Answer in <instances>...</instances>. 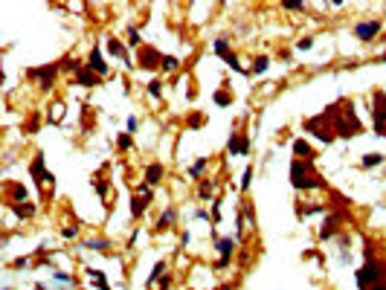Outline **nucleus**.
<instances>
[{"label":"nucleus","mask_w":386,"mask_h":290,"mask_svg":"<svg viewBox=\"0 0 386 290\" xmlns=\"http://www.w3.org/2000/svg\"><path fill=\"white\" fill-rule=\"evenodd\" d=\"M354 279H357V288L360 290H369L372 285L386 282V261H381V258H366V264L354 273Z\"/></svg>","instance_id":"obj_1"},{"label":"nucleus","mask_w":386,"mask_h":290,"mask_svg":"<svg viewBox=\"0 0 386 290\" xmlns=\"http://www.w3.org/2000/svg\"><path fill=\"white\" fill-rule=\"evenodd\" d=\"M360 134V122H357V116H354L352 104H346V113H334V137H357Z\"/></svg>","instance_id":"obj_2"},{"label":"nucleus","mask_w":386,"mask_h":290,"mask_svg":"<svg viewBox=\"0 0 386 290\" xmlns=\"http://www.w3.org/2000/svg\"><path fill=\"white\" fill-rule=\"evenodd\" d=\"M311 169H314V160H293L290 163V186L293 189H308L311 186Z\"/></svg>","instance_id":"obj_3"},{"label":"nucleus","mask_w":386,"mask_h":290,"mask_svg":"<svg viewBox=\"0 0 386 290\" xmlns=\"http://www.w3.org/2000/svg\"><path fill=\"white\" fill-rule=\"evenodd\" d=\"M372 102H375V110H372V116H375V134L386 137V93L384 90H375L372 93Z\"/></svg>","instance_id":"obj_4"},{"label":"nucleus","mask_w":386,"mask_h":290,"mask_svg":"<svg viewBox=\"0 0 386 290\" xmlns=\"http://www.w3.org/2000/svg\"><path fill=\"white\" fill-rule=\"evenodd\" d=\"M319 122H322L319 116H317V119H308V122H305V131H311L322 145H331V142H334V131H331V128H325V125H319Z\"/></svg>","instance_id":"obj_5"},{"label":"nucleus","mask_w":386,"mask_h":290,"mask_svg":"<svg viewBox=\"0 0 386 290\" xmlns=\"http://www.w3.org/2000/svg\"><path fill=\"white\" fill-rule=\"evenodd\" d=\"M227 148H230L233 157H247V154H250V139L244 137V134H230Z\"/></svg>","instance_id":"obj_6"},{"label":"nucleus","mask_w":386,"mask_h":290,"mask_svg":"<svg viewBox=\"0 0 386 290\" xmlns=\"http://www.w3.org/2000/svg\"><path fill=\"white\" fill-rule=\"evenodd\" d=\"M160 64H163V55L154 50V47H142L139 50V67L154 70V67H160Z\"/></svg>","instance_id":"obj_7"},{"label":"nucleus","mask_w":386,"mask_h":290,"mask_svg":"<svg viewBox=\"0 0 386 290\" xmlns=\"http://www.w3.org/2000/svg\"><path fill=\"white\" fill-rule=\"evenodd\" d=\"M378 32H381V20H369V23H357V26H354L357 41H372Z\"/></svg>","instance_id":"obj_8"},{"label":"nucleus","mask_w":386,"mask_h":290,"mask_svg":"<svg viewBox=\"0 0 386 290\" xmlns=\"http://www.w3.org/2000/svg\"><path fill=\"white\" fill-rule=\"evenodd\" d=\"M29 171H32V177L41 183V186H44V183H52V174L44 169V154H38V157L32 160V169Z\"/></svg>","instance_id":"obj_9"},{"label":"nucleus","mask_w":386,"mask_h":290,"mask_svg":"<svg viewBox=\"0 0 386 290\" xmlns=\"http://www.w3.org/2000/svg\"><path fill=\"white\" fill-rule=\"evenodd\" d=\"M105 47H108V52H111V55H119V58H122L128 67H134V64H131V55H128V50L122 47V41H117V38H105Z\"/></svg>","instance_id":"obj_10"},{"label":"nucleus","mask_w":386,"mask_h":290,"mask_svg":"<svg viewBox=\"0 0 386 290\" xmlns=\"http://www.w3.org/2000/svg\"><path fill=\"white\" fill-rule=\"evenodd\" d=\"M55 73H58V64H50V67H35V70H29V76H32V79H41V82H44V87H50V85H52Z\"/></svg>","instance_id":"obj_11"},{"label":"nucleus","mask_w":386,"mask_h":290,"mask_svg":"<svg viewBox=\"0 0 386 290\" xmlns=\"http://www.w3.org/2000/svg\"><path fill=\"white\" fill-rule=\"evenodd\" d=\"M215 247H218V253H221L218 261L230 264V258L235 256V238H218V241H215Z\"/></svg>","instance_id":"obj_12"},{"label":"nucleus","mask_w":386,"mask_h":290,"mask_svg":"<svg viewBox=\"0 0 386 290\" xmlns=\"http://www.w3.org/2000/svg\"><path fill=\"white\" fill-rule=\"evenodd\" d=\"M340 223H343V215H331V218L325 221V226L319 229V238H322V241H331L337 235V229H340Z\"/></svg>","instance_id":"obj_13"},{"label":"nucleus","mask_w":386,"mask_h":290,"mask_svg":"<svg viewBox=\"0 0 386 290\" xmlns=\"http://www.w3.org/2000/svg\"><path fill=\"white\" fill-rule=\"evenodd\" d=\"M87 67L93 70L96 76H108V64H105V58H102L99 47H93V52H90V61H87Z\"/></svg>","instance_id":"obj_14"},{"label":"nucleus","mask_w":386,"mask_h":290,"mask_svg":"<svg viewBox=\"0 0 386 290\" xmlns=\"http://www.w3.org/2000/svg\"><path fill=\"white\" fill-rule=\"evenodd\" d=\"M163 174H166V171H163V166H160V163H151V166L145 169V183H148V186H160Z\"/></svg>","instance_id":"obj_15"},{"label":"nucleus","mask_w":386,"mask_h":290,"mask_svg":"<svg viewBox=\"0 0 386 290\" xmlns=\"http://www.w3.org/2000/svg\"><path fill=\"white\" fill-rule=\"evenodd\" d=\"M76 82H79L82 87H96L99 76H96V73H93L90 67H84V70H79V73H76Z\"/></svg>","instance_id":"obj_16"},{"label":"nucleus","mask_w":386,"mask_h":290,"mask_svg":"<svg viewBox=\"0 0 386 290\" xmlns=\"http://www.w3.org/2000/svg\"><path fill=\"white\" fill-rule=\"evenodd\" d=\"M174 221H177V209H166V212L160 215V221H157V229H163V232H166V229L174 226Z\"/></svg>","instance_id":"obj_17"},{"label":"nucleus","mask_w":386,"mask_h":290,"mask_svg":"<svg viewBox=\"0 0 386 290\" xmlns=\"http://www.w3.org/2000/svg\"><path fill=\"white\" fill-rule=\"evenodd\" d=\"M84 250H96V253H108V250H111V241H108V238H87V241H84Z\"/></svg>","instance_id":"obj_18"},{"label":"nucleus","mask_w":386,"mask_h":290,"mask_svg":"<svg viewBox=\"0 0 386 290\" xmlns=\"http://www.w3.org/2000/svg\"><path fill=\"white\" fill-rule=\"evenodd\" d=\"M145 209H148V200L139 197V194H134V200H131V215H134V218H142Z\"/></svg>","instance_id":"obj_19"},{"label":"nucleus","mask_w":386,"mask_h":290,"mask_svg":"<svg viewBox=\"0 0 386 290\" xmlns=\"http://www.w3.org/2000/svg\"><path fill=\"white\" fill-rule=\"evenodd\" d=\"M293 154L302 157V160H314V151L308 148V142H302V139H293Z\"/></svg>","instance_id":"obj_20"},{"label":"nucleus","mask_w":386,"mask_h":290,"mask_svg":"<svg viewBox=\"0 0 386 290\" xmlns=\"http://www.w3.org/2000/svg\"><path fill=\"white\" fill-rule=\"evenodd\" d=\"M128 47H131V50H142V35H139L136 26L128 29Z\"/></svg>","instance_id":"obj_21"},{"label":"nucleus","mask_w":386,"mask_h":290,"mask_svg":"<svg viewBox=\"0 0 386 290\" xmlns=\"http://www.w3.org/2000/svg\"><path fill=\"white\" fill-rule=\"evenodd\" d=\"M198 194H201V200H212V194H215V183H212V180H203L201 186H198Z\"/></svg>","instance_id":"obj_22"},{"label":"nucleus","mask_w":386,"mask_h":290,"mask_svg":"<svg viewBox=\"0 0 386 290\" xmlns=\"http://www.w3.org/2000/svg\"><path fill=\"white\" fill-rule=\"evenodd\" d=\"M163 276H166V261H157V264H154V270H151V276H148V285H157Z\"/></svg>","instance_id":"obj_23"},{"label":"nucleus","mask_w":386,"mask_h":290,"mask_svg":"<svg viewBox=\"0 0 386 290\" xmlns=\"http://www.w3.org/2000/svg\"><path fill=\"white\" fill-rule=\"evenodd\" d=\"M12 209H15L17 218H32V215H35V206L32 203H15Z\"/></svg>","instance_id":"obj_24"},{"label":"nucleus","mask_w":386,"mask_h":290,"mask_svg":"<svg viewBox=\"0 0 386 290\" xmlns=\"http://www.w3.org/2000/svg\"><path fill=\"white\" fill-rule=\"evenodd\" d=\"M267 67H270V58H267V55H258V58L253 61V70H250V76H253V73L258 76V73H264V70H267Z\"/></svg>","instance_id":"obj_25"},{"label":"nucleus","mask_w":386,"mask_h":290,"mask_svg":"<svg viewBox=\"0 0 386 290\" xmlns=\"http://www.w3.org/2000/svg\"><path fill=\"white\" fill-rule=\"evenodd\" d=\"M360 163H363V169H375V166H381V163H384V154H366Z\"/></svg>","instance_id":"obj_26"},{"label":"nucleus","mask_w":386,"mask_h":290,"mask_svg":"<svg viewBox=\"0 0 386 290\" xmlns=\"http://www.w3.org/2000/svg\"><path fill=\"white\" fill-rule=\"evenodd\" d=\"M212 47H215V52H218L221 58H227V55H230V44H227V38H215V44H212Z\"/></svg>","instance_id":"obj_27"},{"label":"nucleus","mask_w":386,"mask_h":290,"mask_svg":"<svg viewBox=\"0 0 386 290\" xmlns=\"http://www.w3.org/2000/svg\"><path fill=\"white\" fill-rule=\"evenodd\" d=\"M52 282H55V285H67V288H73V276L61 273V270H55V273H52Z\"/></svg>","instance_id":"obj_28"},{"label":"nucleus","mask_w":386,"mask_h":290,"mask_svg":"<svg viewBox=\"0 0 386 290\" xmlns=\"http://www.w3.org/2000/svg\"><path fill=\"white\" fill-rule=\"evenodd\" d=\"M296 212H299V215H325L328 209H325V206H302V209H296Z\"/></svg>","instance_id":"obj_29"},{"label":"nucleus","mask_w":386,"mask_h":290,"mask_svg":"<svg viewBox=\"0 0 386 290\" xmlns=\"http://www.w3.org/2000/svg\"><path fill=\"white\" fill-rule=\"evenodd\" d=\"M160 67L168 70V73H174V70L180 67V64H177V58H174V55H163V64H160Z\"/></svg>","instance_id":"obj_30"},{"label":"nucleus","mask_w":386,"mask_h":290,"mask_svg":"<svg viewBox=\"0 0 386 290\" xmlns=\"http://www.w3.org/2000/svg\"><path fill=\"white\" fill-rule=\"evenodd\" d=\"M203 169H206V157H201L198 163H192V169H189V174H192V177H201V174H203Z\"/></svg>","instance_id":"obj_31"},{"label":"nucleus","mask_w":386,"mask_h":290,"mask_svg":"<svg viewBox=\"0 0 386 290\" xmlns=\"http://www.w3.org/2000/svg\"><path fill=\"white\" fill-rule=\"evenodd\" d=\"M117 145H119V151H128V148L134 145V137H131V134H122V137L117 139Z\"/></svg>","instance_id":"obj_32"},{"label":"nucleus","mask_w":386,"mask_h":290,"mask_svg":"<svg viewBox=\"0 0 386 290\" xmlns=\"http://www.w3.org/2000/svg\"><path fill=\"white\" fill-rule=\"evenodd\" d=\"M148 96H151V99H160V96H163V85H160L157 79L148 85Z\"/></svg>","instance_id":"obj_33"},{"label":"nucleus","mask_w":386,"mask_h":290,"mask_svg":"<svg viewBox=\"0 0 386 290\" xmlns=\"http://www.w3.org/2000/svg\"><path fill=\"white\" fill-rule=\"evenodd\" d=\"M76 235H79V226H64L61 229V238H67V241H73Z\"/></svg>","instance_id":"obj_34"},{"label":"nucleus","mask_w":386,"mask_h":290,"mask_svg":"<svg viewBox=\"0 0 386 290\" xmlns=\"http://www.w3.org/2000/svg\"><path fill=\"white\" fill-rule=\"evenodd\" d=\"M250 180H253V166L244 169V177H241V189H250Z\"/></svg>","instance_id":"obj_35"},{"label":"nucleus","mask_w":386,"mask_h":290,"mask_svg":"<svg viewBox=\"0 0 386 290\" xmlns=\"http://www.w3.org/2000/svg\"><path fill=\"white\" fill-rule=\"evenodd\" d=\"M314 47V38H302V41H296V50H311Z\"/></svg>","instance_id":"obj_36"},{"label":"nucleus","mask_w":386,"mask_h":290,"mask_svg":"<svg viewBox=\"0 0 386 290\" xmlns=\"http://www.w3.org/2000/svg\"><path fill=\"white\" fill-rule=\"evenodd\" d=\"M215 104H221V107H224V104H230V96H227L224 90H221V93H215Z\"/></svg>","instance_id":"obj_37"},{"label":"nucleus","mask_w":386,"mask_h":290,"mask_svg":"<svg viewBox=\"0 0 386 290\" xmlns=\"http://www.w3.org/2000/svg\"><path fill=\"white\" fill-rule=\"evenodd\" d=\"M212 221H221V200H212Z\"/></svg>","instance_id":"obj_38"},{"label":"nucleus","mask_w":386,"mask_h":290,"mask_svg":"<svg viewBox=\"0 0 386 290\" xmlns=\"http://www.w3.org/2000/svg\"><path fill=\"white\" fill-rule=\"evenodd\" d=\"M61 110H64V107H61V104H55V107L50 110V119H52V122H58V119H61Z\"/></svg>","instance_id":"obj_39"},{"label":"nucleus","mask_w":386,"mask_h":290,"mask_svg":"<svg viewBox=\"0 0 386 290\" xmlns=\"http://www.w3.org/2000/svg\"><path fill=\"white\" fill-rule=\"evenodd\" d=\"M201 125H203V116H201V113H195V116L189 119V128H201Z\"/></svg>","instance_id":"obj_40"},{"label":"nucleus","mask_w":386,"mask_h":290,"mask_svg":"<svg viewBox=\"0 0 386 290\" xmlns=\"http://www.w3.org/2000/svg\"><path fill=\"white\" fill-rule=\"evenodd\" d=\"M23 197H26V189H23V186H15V200H17V203H23Z\"/></svg>","instance_id":"obj_41"},{"label":"nucleus","mask_w":386,"mask_h":290,"mask_svg":"<svg viewBox=\"0 0 386 290\" xmlns=\"http://www.w3.org/2000/svg\"><path fill=\"white\" fill-rule=\"evenodd\" d=\"M96 192L105 197V194H108V183H105V180H96Z\"/></svg>","instance_id":"obj_42"},{"label":"nucleus","mask_w":386,"mask_h":290,"mask_svg":"<svg viewBox=\"0 0 386 290\" xmlns=\"http://www.w3.org/2000/svg\"><path fill=\"white\" fill-rule=\"evenodd\" d=\"M168 285H171V276H163V279H160V290H168Z\"/></svg>","instance_id":"obj_43"},{"label":"nucleus","mask_w":386,"mask_h":290,"mask_svg":"<svg viewBox=\"0 0 386 290\" xmlns=\"http://www.w3.org/2000/svg\"><path fill=\"white\" fill-rule=\"evenodd\" d=\"M136 125H139V122H136V116H128V134H131V131H136Z\"/></svg>","instance_id":"obj_44"},{"label":"nucleus","mask_w":386,"mask_h":290,"mask_svg":"<svg viewBox=\"0 0 386 290\" xmlns=\"http://www.w3.org/2000/svg\"><path fill=\"white\" fill-rule=\"evenodd\" d=\"M285 9H290V12H296V9H302V3H293V0H290V3H285Z\"/></svg>","instance_id":"obj_45"},{"label":"nucleus","mask_w":386,"mask_h":290,"mask_svg":"<svg viewBox=\"0 0 386 290\" xmlns=\"http://www.w3.org/2000/svg\"><path fill=\"white\" fill-rule=\"evenodd\" d=\"M15 267H17V270H23V267H29V261H26V258H17Z\"/></svg>","instance_id":"obj_46"},{"label":"nucleus","mask_w":386,"mask_h":290,"mask_svg":"<svg viewBox=\"0 0 386 290\" xmlns=\"http://www.w3.org/2000/svg\"><path fill=\"white\" fill-rule=\"evenodd\" d=\"M195 218H198V221H206V209H195Z\"/></svg>","instance_id":"obj_47"},{"label":"nucleus","mask_w":386,"mask_h":290,"mask_svg":"<svg viewBox=\"0 0 386 290\" xmlns=\"http://www.w3.org/2000/svg\"><path fill=\"white\" fill-rule=\"evenodd\" d=\"M369 290H386V282H381V285H372Z\"/></svg>","instance_id":"obj_48"},{"label":"nucleus","mask_w":386,"mask_h":290,"mask_svg":"<svg viewBox=\"0 0 386 290\" xmlns=\"http://www.w3.org/2000/svg\"><path fill=\"white\" fill-rule=\"evenodd\" d=\"M35 290H50L47 285H35Z\"/></svg>","instance_id":"obj_49"},{"label":"nucleus","mask_w":386,"mask_h":290,"mask_svg":"<svg viewBox=\"0 0 386 290\" xmlns=\"http://www.w3.org/2000/svg\"><path fill=\"white\" fill-rule=\"evenodd\" d=\"M215 290H233V288H230V285H224V288H215Z\"/></svg>","instance_id":"obj_50"}]
</instances>
